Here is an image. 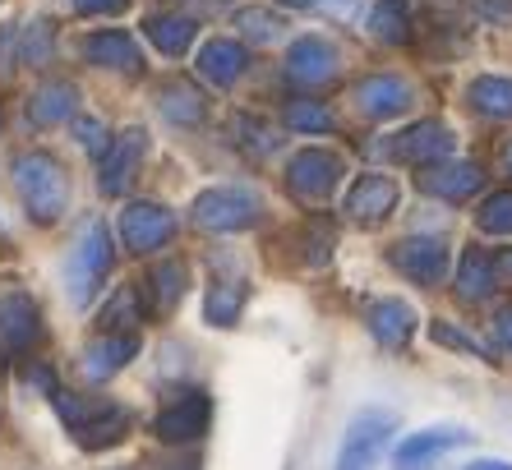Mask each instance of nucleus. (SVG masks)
Here are the masks:
<instances>
[{"label":"nucleus","mask_w":512,"mask_h":470,"mask_svg":"<svg viewBox=\"0 0 512 470\" xmlns=\"http://www.w3.org/2000/svg\"><path fill=\"white\" fill-rule=\"evenodd\" d=\"M471 106L489 120H512V79H499V74H480L471 88H466Z\"/></svg>","instance_id":"27"},{"label":"nucleus","mask_w":512,"mask_h":470,"mask_svg":"<svg viewBox=\"0 0 512 470\" xmlns=\"http://www.w3.org/2000/svg\"><path fill=\"white\" fill-rule=\"evenodd\" d=\"M79 116V88L70 79H47L28 97V120L37 130H51V125H65V120Z\"/></svg>","instance_id":"20"},{"label":"nucleus","mask_w":512,"mask_h":470,"mask_svg":"<svg viewBox=\"0 0 512 470\" xmlns=\"http://www.w3.org/2000/svg\"><path fill=\"white\" fill-rule=\"evenodd\" d=\"M503 162H508V176H512V143H508V153H503Z\"/></svg>","instance_id":"47"},{"label":"nucleus","mask_w":512,"mask_h":470,"mask_svg":"<svg viewBox=\"0 0 512 470\" xmlns=\"http://www.w3.org/2000/svg\"><path fill=\"white\" fill-rule=\"evenodd\" d=\"M245 300H250V286L245 282H213L208 286V300H203V318L213 328H236Z\"/></svg>","instance_id":"26"},{"label":"nucleus","mask_w":512,"mask_h":470,"mask_svg":"<svg viewBox=\"0 0 512 470\" xmlns=\"http://www.w3.org/2000/svg\"><path fill=\"white\" fill-rule=\"evenodd\" d=\"M10 176H14V189H19L28 217L37 226L60 222V212L70 208V176H65V166L51 153H37V148L33 153H19L10 166Z\"/></svg>","instance_id":"1"},{"label":"nucleus","mask_w":512,"mask_h":470,"mask_svg":"<svg viewBox=\"0 0 512 470\" xmlns=\"http://www.w3.org/2000/svg\"><path fill=\"white\" fill-rule=\"evenodd\" d=\"M328 254H333V226L319 222V226L310 231V254H305V259L319 268V263H328Z\"/></svg>","instance_id":"38"},{"label":"nucleus","mask_w":512,"mask_h":470,"mask_svg":"<svg viewBox=\"0 0 512 470\" xmlns=\"http://www.w3.org/2000/svg\"><path fill=\"white\" fill-rule=\"evenodd\" d=\"M328 5H333L337 14H351V10H356V0H328Z\"/></svg>","instance_id":"44"},{"label":"nucleus","mask_w":512,"mask_h":470,"mask_svg":"<svg viewBox=\"0 0 512 470\" xmlns=\"http://www.w3.org/2000/svg\"><path fill=\"white\" fill-rule=\"evenodd\" d=\"M74 139H79V148H84L88 157H102L111 148V134L97 116H74Z\"/></svg>","instance_id":"37"},{"label":"nucleus","mask_w":512,"mask_h":470,"mask_svg":"<svg viewBox=\"0 0 512 470\" xmlns=\"http://www.w3.org/2000/svg\"><path fill=\"white\" fill-rule=\"evenodd\" d=\"M134 355H139V332H102V337H93L84 346L79 369H84L88 383H107V378H116L130 365Z\"/></svg>","instance_id":"13"},{"label":"nucleus","mask_w":512,"mask_h":470,"mask_svg":"<svg viewBox=\"0 0 512 470\" xmlns=\"http://www.w3.org/2000/svg\"><path fill=\"white\" fill-rule=\"evenodd\" d=\"M245 65H250V56H245V47L231 42V37H213V42L199 47V74L208 83H217V88H231V83L245 74Z\"/></svg>","instance_id":"22"},{"label":"nucleus","mask_w":512,"mask_h":470,"mask_svg":"<svg viewBox=\"0 0 512 470\" xmlns=\"http://www.w3.org/2000/svg\"><path fill=\"white\" fill-rule=\"evenodd\" d=\"M393 434H397V415L393 411H379V406L360 411L356 420L346 424V438H342V452H337L333 470H374L383 443H388Z\"/></svg>","instance_id":"5"},{"label":"nucleus","mask_w":512,"mask_h":470,"mask_svg":"<svg viewBox=\"0 0 512 470\" xmlns=\"http://www.w3.org/2000/svg\"><path fill=\"white\" fill-rule=\"evenodd\" d=\"M148 282H153V305L157 309H171L180 295H185V263H176V259L157 263Z\"/></svg>","instance_id":"34"},{"label":"nucleus","mask_w":512,"mask_h":470,"mask_svg":"<svg viewBox=\"0 0 512 470\" xmlns=\"http://www.w3.org/2000/svg\"><path fill=\"white\" fill-rule=\"evenodd\" d=\"M356 106L370 120H393L411 106V83L397 79V74H370V79L356 83Z\"/></svg>","instance_id":"18"},{"label":"nucleus","mask_w":512,"mask_h":470,"mask_svg":"<svg viewBox=\"0 0 512 470\" xmlns=\"http://www.w3.org/2000/svg\"><path fill=\"white\" fill-rule=\"evenodd\" d=\"M143 153H148V134H143L139 125L125 130V134H116L107 153L97 157V162H102V171H97V189H102L107 199H120V194L134 185V176H139Z\"/></svg>","instance_id":"9"},{"label":"nucleus","mask_w":512,"mask_h":470,"mask_svg":"<svg viewBox=\"0 0 512 470\" xmlns=\"http://www.w3.org/2000/svg\"><path fill=\"white\" fill-rule=\"evenodd\" d=\"M111 259H116V245H111L107 222H102V217H88L79 240H74V249H70V263H65L70 305L84 309L88 300L102 291V282H107V272H111Z\"/></svg>","instance_id":"3"},{"label":"nucleus","mask_w":512,"mask_h":470,"mask_svg":"<svg viewBox=\"0 0 512 470\" xmlns=\"http://www.w3.org/2000/svg\"><path fill=\"white\" fill-rule=\"evenodd\" d=\"M208 420H213L208 392H180L171 406H162L153 415V434L162 443H194V438L208 434Z\"/></svg>","instance_id":"10"},{"label":"nucleus","mask_w":512,"mask_h":470,"mask_svg":"<svg viewBox=\"0 0 512 470\" xmlns=\"http://www.w3.org/2000/svg\"><path fill=\"white\" fill-rule=\"evenodd\" d=\"M429 337H434V346H448V351H466V355H476V360H494L489 346H480L476 337L457 332L453 323H429Z\"/></svg>","instance_id":"36"},{"label":"nucleus","mask_w":512,"mask_h":470,"mask_svg":"<svg viewBox=\"0 0 512 470\" xmlns=\"http://www.w3.org/2000/svg\"><path fill=\"white\" fill-rule=\"evenodd\" d=\"M453 143L457 139L448 125H439V120H416V125H406L402 134H393V143H388L383 153L397 157V162H411V166H434L453 153Z\"/></svg>","instance_id":"11"},{"label":"nucleus","mask_w":512,"mask_h":470,"mask_svg":"<svg viewBox=\"0 0 512 470\" xmlns=\"http://www.w3.org/2000/svg\"><path fill=\"white\" fill-rule=\"evenodd\" d=\"M194 226H203V231H250L254 222H259V199H254L250 189H236V185H217V189H203L199 199H194L190 208Z\"/></svg>","instance_id":"4"},{"label":"nucleus","mask_w":512,"mask_h":470,"mask_svg":"<svg viewBox=\"0 0 512 470\" xmlns=\"http://www.w3.org/2000/svg\"><path fill=\"white\" fill-rule=\"evenodd\" d=\"M236 28L245 33V42H254V47H273L277 37L286 33V19L273 10H263V5H245V10H236Z\"/></svg>","instance_id":"29"},{"label":"nucleus","mask_w":512,"mask_h":470,"mask_svg":"<svg viewBox=\"0 0 512 470\" xmlns=\"http://www.w3.org/2000/svg\"><path fill=\"white\" fill-rule=\"evenodd\" d=\"M143 33H148V42H153L162 56H185V51L194 47L199 24H194L190 14H153V19L143 24Z\"/></svg>","instance_id":"25"},{"label":"nucleus","mask_w":512,"mask_h":470,"mask_svg":"<svg viewBox=\"0 0 512 470\" xmlns=\"http://www.w3.org/2000/svg\"><path fill=\"white\" fill-rule=\"evenodd\" d=\"M102 332H134L143 323V300H139V286H116L111 300L102 305Z\"/></svg>","instance_id":"28"},{"label":"nucleus","mask_w":512,"mask_h":470,"mask_svg":"<svg viewBox=\"0 0 512 470\" xmlns=\"http://www.w3.org/2000/svg\"><path fill=\"white\" fill-rule=\"evenodd\" d=\"M286 125L300 134H328L333 130V111L323 102H314V97H300V102L286 106Z\"/></svg>","instance_id":"33"},{"label":"nucleus","mask_w":512,"mask_h":470,"mask_svg":"<svg viewBox=\"0 0 512 470\" xmlns=\"http://www.w3.org/2000/svg\"><path fill=\"white\" fill-rule=\"evenodd\" d=\"M282 5H291V10H310V5H319V0H282Z\"/></svg>","instance_id":"45"},{"label":"nucleus","mask_w":512,"mask_h":470,"mask_svg":"<svg viewBox=\"0 0 512 470\" xmlns=\"http://www.w3.org/2000/svg\"><path fill=\"white\" fill-rule=\"evenodd\" d=\"M14 56H19V37H14L10 24H5V28H0V74L14 70Z\"/></svg>","instance_id":"39"},{"label":"nucleus","mask_w":512,"mask_h":470,"mask_svg":"<svg viewBox=\"0 0 512 470\" xmlns=\"http://www.w3.org/2000/svg\"><path fill=\"white\" fill-rule=\"evenodd\" d=\"M476 434H466L462 424H429V429H420V434H406L402 447L393 452V466L397 470H425L434 457H443V452H453V447H466Z\"/></svg>","instance_id":"12"},{"label":"nucleus","mask_w":512,"mask_h":470,"mask_svg":"<svg viewBox=\"0 0 512 470\" xmlns=\"http://www.w3.org/2000/svg\"><path fill=\"white\" fill-rule=\"evenodd\" d=\"M28 383H33V388L37 392H42V397H51V392H56V374H51V369L47 365H28Z\"/></svg>","instance_id":"42"},{"label":"nucleus","mask_w":512,"mask_h":470,"mask_svg":"<svg viewBox=\"0 0 512 470\" xmlns=\"http://www.w3.org/2000/svg\"><path fill=\"white\" fill-rule=\"evenodd\" d=\"M485 185V171H480V162H434L420 171V189H425L429 199H448V203H462L471 199L476 189Z\"/></svg>","instance_id":"16"},{"label":"nucleus","mask_w":512,"mask_h":470,"mask_svg":"<svg viewBox=\"0 0 512 470\" xmlns=\"http://www.w3.org/2000/svg\"><path fill=\"white\" fill-rule=\"evenodd\" d=\"M286 185L310 203L333 199V189L342 185V157H333L328 148H300L286 166Z\"/></svg>","instance_id":"7"},{"label":"nucleus","mask_w":512,"mask_h":470,"mask_svg":"<svg viewBox=\"0 0 512 470\" xmlns=\"http://www.w3.org/2000/svg\"><path fill=\"white\" fill-rule=\"evenodd\" d=\"M476 226L485 235H512V189H499V194H489L476 212Z\"/></svg>","instance_id":"35"},{"label":"nucleus","mask_w":512,"mask_h":470,"mask_svg":"<svg viewBox=\"0 0 512 470\" xmlns=\"http://www.w3.org/2000/svg\"><path fill=\"white\" fill-rule=\"evenodd\" d=\"M370 33L388 47H402L406 37H411V14H406L402 0H379L370 10Z\"/></svg>","instance_id":"30"},{"label":"nucleus","mask_w":512,"mask_h":470,"mask_svg":"<svg viewBox=\"0 0 512 470\" xmlns=\"http://www.w3.org/2000/svg\"><path fill=\"white\" fill-rule=\"evenodd\" d=\"M125 5H130V0H74L79 14H120Z\"/></svg>","instance_id":"41"},{"label":"nucleus","mask_w":512,"mask_h":470,"mask_svg":"<svg viewBox=\"0 0 512 470\" xmlns=\"http://www.w3.org/2000/svg\"><path fill=\"white\" fill-rule=\"evenodd\" d=\"M462 470H512V461H494V457H480V461H471V466H462Z\"/></svg>","instance_id":"43"},{"label":"nucleus","mask_w":512,"mask_h":470,"mask_svg":"<svg viewBox=\"0 0 512 470\" xmlns=\"http://www.w3.org/2000/svg\"><path fill=\"white\" fill-rule=\"evenodd\" d=\"M157 111L171 120V125H199L203 116H208V102H203V93H199V83H190V79H167L162 88H157Z\"/></svg>","instance_id":"23"},{"label":"nucleus","mask_w":512,"mask_h":470,"mask_svg":"<svg viewBox=\"0 0 512 470\" xmlns=\"http://www.w3.org/2000/svg\"><path fill=\"white\" fill-rule=\"evenodd\" d=\"M236 139H240V148H245V153L268 157V153H277L282 134H277L263 116H236Z\"/></svg>","instance_id":"32"},{"label":"nucleus","mask_w":512,"mask_h":470,"mask_svg":"<svg viewBox=\"0 0 512 470\" xmlns=\"http://www.w3.org/2000/svg\"><path fill=\"white\" fill-rule=\"evenodd\" d=\"M494 341H499V351L512 355V305L494 314Z\"/></svg>","instance_id":"40"},{"label":"nucleus","mask_w":512,"mask_h":470,"mask_svg":"<svg viewBox=\"0 0 512 470\" xmlns=\"http://www.w3.org/2000/svg\"><path fill=\"white\" fill-rule=\"evenodd\" d=\"M388 263L416 286H439L448 277V245L439 235H406L388 249Z\"/></svg>","instance_id":"6"},{"label":"nucleus","mask_w":512,"mask_h":470,"mask_svg":"<svg viewBox=\"0 0 512 470\" xmlns=\"http://www.w3.org/2000/svg\"><path fill=\"white\" fill-rule=\"evenodd\" d=\"M171 235H176V217L162 203H153V199L125 203V212H120V240H125V249L153 254V249L167 245Z\"/></svg>","instance_id":"8"},{"label":"nucleus","mask_w":512,"mask_h":470,"mask_svg":"<svg viewBox=\"0 0 512 470\" xmlns=\"http://www.w3.org/2000/svg\"><path fill=\"white\" fill-rule=\"evenodd\" d=\"M393 208H397V180H388V176H360L351 185V194H346V212L365 226L388 222Z\"/></svg>","instance_id":"19"},{"label":"nucleus","mask_w":512,"mask_h":470,"mask_svg":"<svg viewBox=\"0 0 512 470\" xmlns=\"http://www.w3.org/2000/svg\"><path fill=\"white\" fill-rule=\"evenodd\" d=\"M365 323H370L379 346L402 351L406 341H411V332H416V309L406 305V300H374V305L365 309Z\"/></svg>","instance_id":"21"},{"label":"nucleus","mask_w":512,"mask_h":470,"mask_svg":"<svg viewBox=\"0 0 512 470\" xmlns=\"http://www.w3.org/2000/svg\"><path fill=\"white\" fill-rule=\"evenodd\" d=\"M51 406L65 424H70L74 443L84 447V452H102V447H116L120 438L130 434V411L116 406V401H84L74 397V392L56 388L51 392Z\"/></svg>","instance_id":"2"},{"label":"nucleus","mask_w":512,"mask_h":470,"mask_svg":"<svg viewBox=\"0 0 512 470\" xmlns=\"http://www.w3.org/2000/svg\"><path fill=\"white\" fill-rule=\"evenodd\" d=\"M42 341V314H37L33 295L14 291L0 300V351L5 355H19L28 351V346H37Z\"/></svg>","instance_id":"15"},{"label":"nucleus","mask_w":512,"mask_h":470,"mask_svg":"<svg viewBox=\"0 0 512 470\" xmlns=\"http://www.w3.org/2000/svg\"><path fill=\"white\" fill-rule=\"evenodd\" d=\"M503 272H508V277H512V249H508V254H503Z\"/></svg>","instance_id":"46"},{"label":"nucleus","mask_w":512,"mask_h":470,"mask_svg":"<svg viewBox=\"0 0 512 470\" xmlns=\"http://www.w3.org/2000/svg\"><path fill=\"white\" fill-rule=\"evenodd\" d=\"M286 79L300 88H319V83L337 79V47H328L323 37H296L286 51Z\"/></svg>","instance_id":"14"},{"label":"nucleus","mask_w":512,"mask_h":470,"mask_svg":"<svg viewBox=\"0 0 512 470\" xmlns=\"http://www.w3.org/2000/svg\"><path fill=\"white\" fill-rule=\"evenodd\" d=\"M84 60L97 65V70H116V74H139L143 70V56H139V42L120 28H102V33L84 37Z\"/></svg>","instance_id":"17"},{"label":"nucleus","mask_w":512,"mask_h":470,"mask_svg":"<svg viewBox=\"0 0 512 470\" xmlns=\"http://www.w3.org/2000/svg\"><path fill=\"white\" fill-rule=\"evenodd\" d=\"M51 51H56V24H51V19H33V24L19 33V60H24V65H47Z\"/></svg>","instance_id":"31"},{"label":"nucleus","mask_w":512,"mask_h":470,"mask_svg":"<svg viewBox=\"0 0 512 470\" xmlns=\"http://www.w3.org/2000/svg\"><path fill=\"white\" fill-rule=\"evenodd\" d=\"M499 286V263L489 259L485 249H466L457 263V295L462 300H489Z\"/></svg>","instance_id":"24"}]
</instances>
